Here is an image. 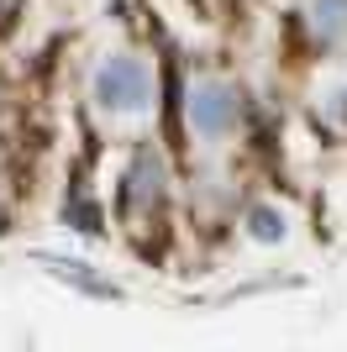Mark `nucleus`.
Here are the masks:
<instances>
[{
	"instance_id": "nucleus-1",
	"label": "nucleus",
	"mask_w": 347,
	"mask_h": 352,
	"mask_svg": "<svg viewBox=\"0 0 347 352\" xmlns=\"http://www.w3.org/2000/svg\"><path fill=\"white\" fill-rule=\"evenodd\" d=\"M95 100H101L105 111H137V105L147 100V69L132 58V53L111 58L95 74Z\"/></svg>"
},
{
	"instance_id": "nucleus-2",
	"label": "nucleus",
	"mask_w": 347,
	"mask_h": 352,
	"mask_svg": "<svg viewBox=\"0 0 347 352\" xmlns=\"http://www.w3.org/2000/svg\"><path fill=\"white\" fill-rule=\"evenodd\" d=\"M237 116H242V100H237V89L221 85V79H205V85L189 95V121H195L205 137L231 132V126H237Z\"/></svg>"
}]
</instances>
